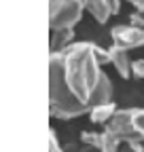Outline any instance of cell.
Segmentation results:
<instances>
[{"label":"cell","instance_id":"1","mask_svg":"<svg viewBox=\"0 0 144 152\" xmlns=\"http://www.w3.org/2000/svg\"><path fill=\"white\" fill-rule=\"evenodd\" d=\"M108 64V49L93 42H72L49 55V114L72 121L96 104V91Z\"/></svg>","mask_w":144,"mask_h":152},{"label":"cell","instance_id":"2","mask_svg":"<svg viewBox=\"0 0 144 152\" xmlns=\"http://www.w3.org/2000/svg\"><path fill=\"white\" fill-rule=\"evenodd\" d=\"M85 11V0H49V30H74Z\"/></svg>","mask_w":144,"mask_h":152},{"label":"cell","instance_id":"3","mask_svg":"<svg viewBox=\"0 0 144 152\" xmlns=\"http://www.w3.org/2000/svg\"><path fill=\"white\" fill-rule=\"evenodd\" d=\"M104 127L110 129L115 135L123 142V146L129 148V150H138V148L144 144V140L138 135V131H136L134 125H132V108H127V110H117L115 116L108 121Z\"/></svg>","mask_w":144,"mask_h":152},{"label":"cell","instance_id":"4","mask_svg":"<svg viewBox=\"0 0 144 152\" xmlns=\"http://www.w3.org/2000/svg\"><path fill=\"white\" fill-rule=\"evenodd\" d=\"M110 40L115 47H121L125 51H134L144 47V28H138L134 23L115 26L110 30Z\"/></svg>","mask_w":144,"mask_h":152},{"label":"cell","instance_id":"5","mask_svg":"<svg viewBox=\"0 0 144 152\" xmlns=\"http://www.w3.org/2000/svg\"><path fill=\"white\" fill-rule=\"evenodd\" d=\"M81 142L98 152H121V148H123V142L106 127L102 131H83Z\"/></svg>","mask_w":144,"mask_h":152},{"label":"cell","instance_id":"6","mask_svg":"<svg viewBox=\"0 0 144 152\" xmlns=\"http://www.w3.org/2000/svg\"><path fill=\"white\" fill-rule=\"evenodd\" d=\"M85 9L98 23H106L121 11V0H85Z\"/></svg>","mask_w":144,"mask_h":152},{"label":"cell","instance_id":"7","mask_svg":"<svg viewBox=\"0 0 144 152\" xmlns=\"http://www.w3.org/2000/svg\"><path fill=\"white\" fill-rule=\"evenodd\" d=\"M108 64L117 70V74L121 76V78H125V80L132 78V57H129V51L110 45L108 47Z\"/></svg>","mask_w":144,"mask_h":152},{"label":"cell","instance_id":"8","mask_svg":"<svg viewBox=\"0 0 144 152\" xmlns=\"http://www.w3.org/2000/svg\"><path fill=\"white\" fill-rule=\"evenodd\" d=\"M117 110H119V108H117V102L112 99V102H106V104H98V106H93L91 110H89L87 116L91 118V123L104 127L108 121L115 116V112H117Z\"/></svg>","mask_w":144,"mask_h":152},{"label":"cell","instance_id":"9","mask_svg":"<svg viewBox=\"0 0 144 152\" xmlns=\"http://www.w3.org/2000/svg\"><path fill=\"white\" fill-rule=\"evenodd\" d=\"M72 42H74V30H51V38H49V49H51V53L64 51V49L70 47Z\"/></svg>","mask_w":144,"mask_h":152},{"label":"cell","instance_id":"10","mask_svg":"<svg viewBox=\"0 0 144 152\" xmlns=\"http://www.w3.org/2000/svg\"><path fill=\"white\" fill-rule=\"evenodd\" d=\"M112 99H115V87H112L110 78H108V74L104 72L102 80H100V85H98V91H96V104H93V106L112 102Z\"/></svg>","mask_w":144,"mask_h":152},{"label":"cell","instance_id":"11","mask_svg":"<svg viewBox=\"0 0 144 152\" xmlns=\"http://www.w3.org/2000/svg\"><path fill=\"white\" fill-rule=\"evenodd\" d=\"M132 125L144 140V108H132Z\"/></svg>","mask_w":144,"mask_h":152},{"label":"cell","instance_id":"12","mask_svg":"<svg viewBox=\"0 0 144 152\" xmlns=\"http://www.w3.org/2000/svg\"><path fill=\"white\" fill-rule=\"evenodd\" d=\"M49 152H66V148L60 144V140H57V133L55 131H49Z\"/></svg>","mask_w":144,"mask_h":152},{"label":"cell","instance_id":"13","mask_svg":"<svg viewBox=\"0 0 144 152\" xmlns=\"http://www.w3.org/2000/svg\"><path fill=\"white\" fill-rule=\"evenodd\" d=\"M132 76L138 80L144 78V59H134L132 61Z\"/></svg>","mask_w":144,"mask_h":152},{"label":"cell","instance_id":"14","mask_svg":"<svg viewBox=\"0 0 144 152\" xmlns=\"http://www.w3.org/2000/svg\"><path fill=\"white\" fill-rule=\"evenodd\" d=\"M129 23H134L138 28H144V11L142 9H136L134 13H129Z\"/></svg>","mask_w":144,"mask_h":152},{"label":"cell","instance_id":"15","mask_svg":"<svg viewBox=\"0 0 144 152\" xmlns=\"http://www.w3.org/2000/svg\"><path fill=\"white\" fill-rule=\"evenodd\" d=\"M125 2H129L134 9H142L144 11V0H125Z\"/></svg>","mask_w":144,"mask_h":152},{"label":"cell","instance_id":"16","mask_svg":"<svg viewBox=\"0 0 144 152\" xmlns=\"http://www.w3.org/2000/svg\"><path fill=\"white\" fill-rule=\"evenodd\" d=\"M121 152H144V144H142L138 150H129V148H125V146H123V148H121Z\"/></svg>","mask_w":144,"mask_h":152}]
</instances>
